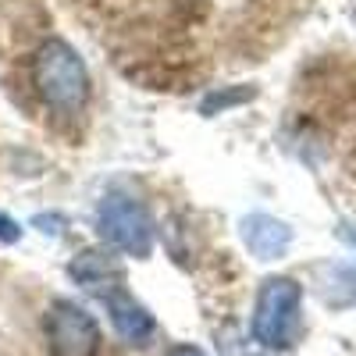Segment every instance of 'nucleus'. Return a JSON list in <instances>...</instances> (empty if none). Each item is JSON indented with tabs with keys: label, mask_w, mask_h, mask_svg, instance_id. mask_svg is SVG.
I'll list each match as a JSON object with an SVG mask.
<instances>
[{
	"label": "nucleus",
	"mask_w": 356,
	"mask_h": 356,
	"mask_svg": "<svg viewBox=\"0 0 356 356\" xmlns=\"http://www.w3.org/2000/svg\"><path fill=\"white\" fill-rule=\"evenodd\" d=\"M33 82L43 104L57 114H79L89 100V72L79 50L65 40H47L33 57Z\"/></svg>",
	"instance_id": "obj_1"
},
{
	"label": "nucleus",
	"mask_w": 356,
	"mask_h": 356,
	"mask_svg": "<svg viewBox=\"0 0 356 356\" xmlns=\"http://www.w3.org/2000/svg\"><path fill=\"white\" fill-rule=\"evenodd\" d=\"M22 239V228H18V221L11 218V214H4V211H0V243H18Z\"/></svg>",
	"instance_id": "obj_9"
},
{
	"label": "nucleus",
	"mask_w": 356,
	"mask_h": 356,
	"mask_svg": "<svg viewBox=\"0 0 356 356\" xmlns=\"http://www.w3.org/2000/svg\"><path fill=\"white\" fill-rule=\"evenodd\" d=\"M303 289L292 278H267L253 307V339L267 349H289L300 332Z\"/></svg>",
	"instance_id": "obj_2"
},
{
	"label": "nucleus",
	"mask_w": 356,
	"mask_h": 356,
	"mask_svg": "<svg viewBox=\"0 0 356 356\" xmlns=\"http://www.w3.org/2000/svg\"><path fill=\"white\" fill-rule=\"evenodd\" d=\"M43 332H47L54 356H93L100 346V328H97L93 314H86L72 300H57L47 310Z\"/></svg>",
	"instance_id": "obj_4"
},
{
	"label": "nucleus",
	"mask_w": 356,
	"mask_h": 356,
	"mask_svg": "<svg viewBox=\"0 0 356 356\" xmlns=\"http://www.w3.org/2000/svg\"><path fill=\"white\" fill-rule=\"evenodd\" d=\"M36 225H65V218H54V214H40L36 218ZM50 235H54V228H47Z\"/></svg>",
	"instance_id": "obj_11"
},
{
	"label": "nucleus",
	"mask_w": 356,
	"mask_h": 356,
	"mask_svg": "<svg viewBox=\"0 0 356 356\" xmlns=\"http://www.w3.org/2000/svg\"><path fill=\"white\" fill-rule=\"evenodd\" d=\"M72 278L75 282H82L86 289L89 285H100L104 278H118V267L104 257V253H79L75 260H72Z\"/></svg>",
	"instance_id": "obj_7"
},
{
	"label": "nucleus",
	"mask_w": 356,
	"mask_h": 356,
	"mask_svg": "<svg viewBox=\"0 0 356 356\" xmlns=\"http://www.w3.org/2000/svg\"><path fill=\"white\" fill-rule=\"evenodd\" d=\"M171 356H207L200 346H178V349H171Z\"/></svg>",
	"instance_id": "obj_10"
},
{
	"label": "nucleus",
	"mask_w": 356,
	"mask_h": 356,
	"mask_svg": "<svg viewBox=\"0 0 356 356\" xmlns=\"http://www.w3.org/2000/svg\"><path fill=\"white\" fill-rule=\"evenodd\" d=\"M97 228H100L104 239L114 250H122L125 257L146 260L154 250V221L146 214V207L132 196H122V193L107 196L97 211Z\"/></svg>",
	"instance_id": "obj_3"
},
{
	"label": "nucleus",
	"mask_w": 356,
	"mask_h": 356,
	"mask_svg": "<svg viewBox=\"0 0 356 356\" xmlns=\"http://www.w3.org/2000/svg\"><path fill=\"white\" fill-rule=\"evenodd\" d=\"M104 303H107V310H111V324H114V332L122 335L129 346H143L146 339L154 335V314L146 310L136 296H129V292H107L104 296Z\"/></svg>",
	"instance_id": "obj_6"
},
{
	"label": "nucleus",
	"mask_w": 356,
	"mask_h": 356,
	"mask_svg": "<svg viewBox=\"0 0 356 356\" xmlns=\"http://www.w3.org/2000/svg\"><path fill=\"white\" fill-rule=\"evenodd\" d=\"M239 235L257 260H278L292 243V228L271 214H246L239 221Z\"/></svg>",
	"instance_id": "obj_5"
},
{
	"label": "nucleus",
	"mask_w": 356,
	"mask_h": 356,
	"mask_svg": "<svg viewBox=\"0 0 356 356\" xmlns=\"http://www.w3.org/2000/svg\"><path fill=\"white\" fill-rule=\"evenodd\" d=\"M253 97H257V89H253V86H232V89H214V93H207V97L200 100V114L214 118V114H221L225 107H239V104H250Z\"/></svg>",
	"instance_id": "obj_8"
}]
</instances>
